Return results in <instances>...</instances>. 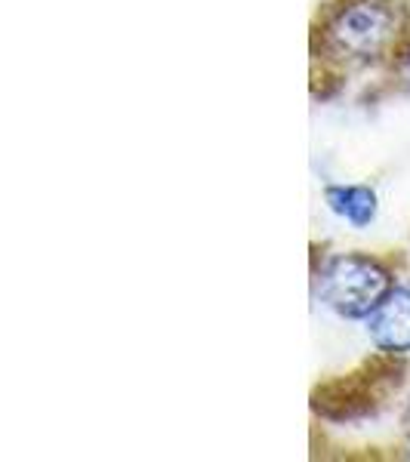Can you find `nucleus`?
I'll use <instances>...</instances> for the list:
<instances>
[{
    "label": "nucleus",
    "instance_id": "obj_4",
    "mask_svg": "<svg viewBox=\"0 0 410 462\" xmlns=\"http://www.w3.org/2000/svg\"><path fill=\"white\" fill-rule=\"evenodd\" d=\"M368 333L383 352H410V284L392 287V293L368 318Z\"/></svg>",
    "mask_w": 410,
    "mask_h": 462
},
{
    "label": "nucleus",
    "instance_id": "obj_3",
    "mask_svg": "<svg viewBox=\"0 0 410 462\" xmlns=\"http://www.w3.org/2000/svg\"><path fill=\"white\" fill-rule=\"evenodd\" d=\"M392 293V272L383 259L346 253L321 272V300L342 318H370Z\"/></svg>",
    "mask_w": 410,
    "mask_h": 462
},
{
    "label": "nucleus",
    "instance_id": "obj_6",
    "mask_svg": "<svg viewBox=\"0 0 410 462\" xmlns=\"http://www.w3.org/2000/svg\"><path fill=\"white\" fill-rule=\"evenodd\" d=\"M405 426H407V435H410V407H407V416H405Z\"/></svg>",
    "mask_w": 410,
    "mask_h": 462
},
{
    "label": "nucleus",
    "instance_id": "obj_5",
    "mask_svg": "<svg viewBox=\"0 0 410 462\" xmlns=\"http://www.w3.org/2000/svg\"><path fill=\"white\" fill-rule=\"evenodd\" d=\"M324 198L327 207L355 228L370 226L377 216V195L368 185H331L324 191Z\"/></svg>",
    "mask_w": 410,
    "mask_h": 462
},
{
    "label": "nucleus",
    "instance_id": "obj_2",
    "mask_svg": "<svg viewBox=\"0 0 410 462\" xmlns=\"http://www.w3.org/2000/svg\"><path fill=\"white\" fill-rule=\"evenodd\" d=\"M405 357H398V352H383L379 348L377 355L364 357L349 374L318 383L315 392H312V410L331 422H352L374 416L405 385Z\"/></svg>",
    "mask_w": 410,
    "mask_h": 462
},
{
    "label": "nucleus",
    "instance_id": "obj_1",
    "mask_svg": "<svg viewBox=\"0 0 410 462\" xmlns=\"http://www.w3.org/2000/svg\"><path fill=\"white\" fill-rule=\"evenodd\" d=\"M315 59L358 65L407 69L410 65V10L401 0H324L312 22Z\"/></svg>",
    "mask_w": 410,
    "mask_h": 462
}]
</instances>
